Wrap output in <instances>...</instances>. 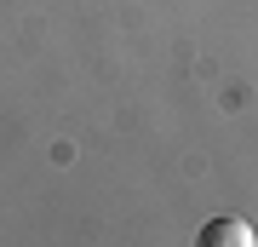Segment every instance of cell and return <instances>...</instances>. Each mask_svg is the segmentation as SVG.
I'll use <instances>...</instances> for the list:
<instances>
[{
    "label": "cell",
    "mask_w": 258,
    "mask_h": 247,
    "mask_svg": "<svg viewBox=\"0 0 258 247\" xmlns=\"http://www.w3.org/2000/svg\"><path fill=\"white\" fill-rule=\"evenodd\" d=\"M252 241H258V230L247 219H212L201 230V247H252Z\"/></svg>",
    "instance_id": "cell-1"
}]
</instances>
